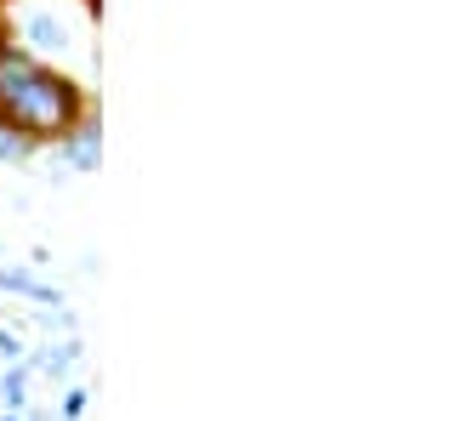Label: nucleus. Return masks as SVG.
Listing matches in <instances>:
<instances>
[{"mask_svg": "<svg viewBox=\"0 0 461 421\" xmlns=\"http://www.w3.org/2000/svg\"><path fill=\"white\" fill-rule=\"evenodd\" d=\"M86 114H97L92 85L34 51L6 29L0 34V120L17 126L34 148H58Z\"/></svg>", "mask_w": 461, "mask_h": 421, "instance_id": "1", "label": "nucleus"}, {"mask_svg": "<svg viewBox=\"0 0 461 421\" xmlns=\"http://www.w3.org/2000/svg\"><path fill=\"white\" fill-rule=\"evenodd\" d=\"M41 154H51L63 171H97V160H103V114H86L58 148H41Z\"/></svg>", "mask_w": 461, "mask_h": 421, "instance_id": "2", "label": "nucleus"}, {"mask_svg": "<svg viewBox=\"0 0 461 421\" xmlns=\"http://www.w3.org/2000/svg\"><path fill=\"white\" fill-rule=\"evenodd\" d=\"M12 34L34 51V58H58V51L75 46V40H68V29H63V17H51V12H23L12 23Z\"/></svg>", "mask_w": 461, "mask_h": 421, "instance_id": "3", "label": "nucleus"}, {"mask_svg": "<svg viewBox=\"0 0 461 421\" xmlns=\"http://www.w3.org/2000/svg\"><path fill=\"white\" fill-rule=\"evenodd\" d=\"M80 359V342L68 336V342H51V347H41V354H34V371H46V376H68V364Z\"/></svg>", "mask_w": 461, "mask_h": 421, "instance_id": "4", "label": "nucleus"}, {"mask_svg": "<svg viewBox=\"0 0 461 421\" xmlns=\"http://www.w3.org/2000/svg\"><path fill=\"white\" fill-rule=\"evenodd\" d=\"M34 154H41V148H34L17 126H6V120H0V166H29Z\"/></svg>", "mask_w": 461, "mask_h": 421, "instance_id": "5", "label": "nucleus"}, {"mask_svg": "<svg viewBox=\"0 0 461 421\" xmlns=\"http://www.w3.org/2000/svg\"><path fill=\"white\" fill-rule=\"evenodd\" d=\"M0 393H6L12 410H23V399H29V371L23 364H6V371H0Z\"/></svg>", "mask_w": 461, "mask_h": 421, "instance_id": "6", "label": "nucleus"}, {"mask_svg": "<svg viewBox=\"0 0 461 421\" xmlns=\"http://www.w3.org/2000/svg\"><path fill=\"white\" fill-rule=\"evenodd\" d=\"M0 296H34V273L29 268H0Z\"/></svg>", "mask_w": 461, "mask_h": 421, "instance_id": "7", "label": "nucleus"}, {"mask_svg": "<svg viewBox=\"0 0 461 421\" xmlns=\"http://www.w3.org/2000/svg\"><path fill=\"white\" fill-rule=\"evenodd\" d=\"M0 359H6V364L23 359V342H17V330H0Z\"/></svg>", "mask_w": 461, "mask_h": 421, "instance_id": "8", "label": "nucleus"}, {"mask_svg": "<svg viewBox=\"0 0 461 421\" xmlns=\"http://www.w3.org/2000/svg\"><path fill=\"white\" fill-rule=\"evenodd\" d=\"M80 405H86V393L75 388V393H68V399H63V421H75V416H80Z\"/></svg>", "mask_w": 461, "mask_h": 421, "instance_id": "9", "label": "nucleus"}, {"mask_svg": "<svg viewBox=\"0 0 461 421\" xmlns=\"http://www.w3.org/2000/svg\"><path fill=\"white\" fill-rule=\"evenodd\" d=\"M86 6V17H92V23H103V0H80Z\"/></svg>", "mask_w": 461, "mask_h": 421, "instance_id": "10", "label": "nucleus"}, {"mask_svg": "<svg viewBox=\"0 0 461 421\" xmlns=\"http://www.w3.org/2000/svg\"><path fill=\"white\" fill-rule=\"evenodd\" d=\"M12 29V6H0V34H6Z\"/></svg>", "mask_w": 461, "mask_h": 421, "instance_id": "11", "label": "nucleus"}, {"mask_svg": "<svg viewBox=\"0 0 461 421\" xmlns=\"http://www.w3.org/2000/svg\"><path fill=\"white\" fill-rule=\"evenodd\" d=\"M6 421H23V416H6Z\"/></svg>", "mask_w": 461, "mask_h": 421, "instance_id": "12", "label": "nucleus"}, {"mask_svg": "<svg viewBox=\"0 0 461 421\" xmlns=\"http://www.w3.org/2000/svg\"><path fill=\"white\" fill-rule=\"evenodd\" d=\"M0 6H12V0H0Z\"/></svg>", "mask_w": 461, "mask_h": 421, "instance_id": "13", "label": "nucleus"}]
</instances>
